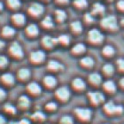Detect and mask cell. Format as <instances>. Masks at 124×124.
Masks as SVG:
<instances>
[{"instance_id": "6da1fadb", "label": "cell", "mask_w": 124, "mask_h": 124, "mask_svg": "<svg viewBox=\"0 0 124 124\" xmlns=\"http://www.w3.org/2000/svg\"><path fill=\"white\" fill-rule=\"evenodd\" d=\"M100 25L103 29L106 30L114 31L118 29V21H117V18L114 15H108L104 17L101 20Z\"/></svg>"}, {"instance_id": "7a4b0ae2", "label": "cell", "mask_w": 124, "mask_h": 124, "mask_svg": "<svg viewBox=\"0 0 124 124\" xmlns=\"http://www.w3.org/2000/svg\"><path fill=\"white\" fill-rule=\"evenodd\" d=\"M88 39L89 41L92 43V44H101L104 40L103 34L97 29H92L89 31L88 33Z\"/></svg>"}, {"instance_id": "3957f363", "label": "cell", "mask_w": 124, "mask_h": 124, "mask_svg": "<svg viewBox=\"0 0 124 124\" xmlns=\"http://www.w3.org/2000/svg\"><path fill=\"white\" fill-rule=\"evenodd\" d=\"M9 52L13 57L16 58V59H21L24 56L22 47L18 42H13L11 44L10 47H9Z\"/></svg>"}, {"instance_id": "277c9868", "label": "cell", "mask_w": 124, "mask_h": 124, "mask_svg": "<svg viewBox=\"0 0 124 124\" xmlns=\"http://www.w3.org/2000/svg\"><path fill=\"white\" fill-rule=\"evenodd\" d=\"M44 12V5H42V4H39V3H33L29 8V13L32 16H36V17L43 14Z\"/></svg>"}, {"instance_id": "5b68a950", "label": "cell", "mask_w": 124, "mask_h": 124, "mask_svg": "<svg viewBox=\"0 0 124 124\" xmlns=\"http://www.w3.org/2000/svg\"><path fill=\"white\" fill-rule=\"evenodd\" d=\"M55 95L61 101H67L70 97V91L69 89L66 86H62L56 90Z\"/></svg>"}, {"instance_id": "8992f818", "label": "cell", "mask_w": 124, "mask_h": 124, "mask_svg": "<svg viewBox=\"0 0 124 124\" xmlns=\"http://www.w3.org/2000/svg\"><path fill=\"white\" fill-rule=\"evenodd\" d=\"M45 60V53L44 51L42 50H37V51H34L30 53V60L33 63L38 64L41 63Z\"/></svg>"}, {"instance_id": "52a82bcc", "label": "cell", "mask_w": 124, "mask_h": 124, "mask_svg": "<svg viewBox=\"0 0 124 124\" xmlns=\"http://www.w3.org/2000/svg\"><path fill=\"white\" fill-rule=\"evenodd\" d=\"M75 113L83 121H89L91 117V111L89 108H75Z\"/></svg>"}, {"instance_id": "ba28073f", "label": "cell", "mask_w": 124, "mask_h": 124, "mask_svg": "<svg viewBox=\"0 0 124 124\" xmlns=\"http://www.w3.org/2000/svg\"><path fill=\"white\" fill-rule=\"evenodd\" d=\"M27 91L31 95L37 96L42 92V88L37 83H36V82H31L27 86Z\"/></svg>"}, {"instance_id": "9c48e42d", "label": "cell", "mask_w": 124, "mask_h": 124, "mask_svg": "<svg viewBox=\"0 0 124 124\" xmlns=\"http://www.w3.org/2000/svg\"><path fill=\"white\" fill-rule=\"evenodd\" d=\"M88 95L91 101L93 104H95V105H98V104L101 103V102H103L105 100V97H104L103 93L101 92H98V91H96V92H89Z\"/></svg>"}, {"instance_id": "30bf717a", "label": "cell", "mask_w": 124, "mask_h": 124, "mask_svg": "<svg viewBox=\"0 0 124 124\" xmlns=\"http://www.w3.org/2000/svg\"><path fill=\"white\" fill-rule=\"evenodd\" d=\"M30 106V99L27 95H21L18 98V106L21 110H26Z\"/></svg>"}, {"instance_id": "8fae6325", "label": "cell", "mask_w": 124, "mask_h": 124, "mask_svg": "<svg viewBox=\"0 0 124 124\" xmlns=\"http://www.w3.org/2000/svg\"><path fill=\"white\" fill-rule=\"evenodd\" d=\"M1 82H2L5 85H13L14 82H15V77H14V75L13 74H11V73H5V74H3L1 75Z\"/></svg>"}, {"instance_id": "7c38bea8", "label": "cell", "mask_w": 124, "mask_h": 124, "mask_svg": "<svg viewBox=\"0 0 124 124\" xmlns=\"http://www.w3.org/2000/svg\"><path fill=\"white\" fill-rule=\"evenodd\" d=\"M58 43V39L53 38L50 36H45L42 39V44H44V47L46 48H52Z\"/></svg>"}, {"instance_id": "4fadbf2b", "label": "cell", "mask_w": 124, "mask_h": 124, "mask_svg": "<svg viewBox=\"0 0 124 124\" xmlns=\"http://www.w3.org/2000/svg\"><path fill=\"white\" fill-rule=\"evenodd\" d=\"M72 85L75 90H77V91H83V90L85 89L86 83L82 78L78 77V78H75V79L73 80Z\"/></svg>"}, {"instance_id": "5bb4252c", "label": "cell", "mask_w": 124, "mask_h": 124, "mask_svg": "<svg viewBox=\"0 0 124 124\" xmlns=\"http://www.w3.org/2000/svg\"><path fill=\"white\" fill-rule=\"evenodd\" d=\"M31 75V72L29 68H21L19 69L18 73H17V76L20 80L26 81L28 80Z\"/></svg>"}, {"instance_id": "9a60e30c", "label": "cell", "mask_w": 124, "mask_h": 124, "mask_svg": "<svg viewBox=\"0 0 124 124\" xmlns=\"http://www.w3.org/2000/svg\"><path fill=\"white\" fill-rule=\"evenodd\" d=\"M13 22L16 24V25H23L26 21V17L23 13H14L12 17Z\"/></svg>"}, {"instance_id": "2e32d148", "label": "cell", "mask_w": 124, "mask_h": 124, "mask_svg": "<svg viewBox=\"0 0 124 124\" xmlns=\"http://www.w3.org/2000/svg\"><path fill=\"white\" fill-rule=\"evenodd\" d=\"M44 83L48 88H53L57 84V79L53 75H46L44 78Z\"/></svg>"}, {"instance_id": "e0dca14e", "label": "cell", "mask_w": 124, "mask_h": 124, "mask_svg": "<svg viewBox=\"0 0 124 124\" xmlns=\"http://www.w3.org/2000/svg\"><path fill=\"white\" fill-rule=\"evenodd\" d=\"M26 32L29 36H36L39 33V29L36 24L32 23L27 27Z\"/></svg>"}, {"instance_id": "ac0fdd59", "label": "cell", "mask_w": 124, "mask_h": 124, "mask_svg": "<svg viewBox=\"0 0 124 124\" xmlns=\"http://www.w3.org/2000/svg\"><path fill=\"white\" fill-rule=\"evenodd\" d=\"M89 81H90V83L94 84V85H98V84L101 83L102 77H101V75L99 74H98V73H92L89 76Z\"/></svg>"}, {"instance_id": "d6986e66", "label": "cell", "mask_w": 124, "mask_h": 124, "mask_svg": "<svg viewBox=\"0 0 124 124\" xmlns=\"http://www.w3.org/2000/svg\"><path fill=\"white\" fill-rule=\"evenodd\" d=\"M105 13V7L103 5H101L100 3H96L93 5L92 7V15H98V14H103Z\"/></svg>"}, {"instance_id": "ffe728a7", "label": "cell", "mask_w": 124, "mask_h": 124, "mask_svg": "<svg viewBox=\"0 0 124 124\" xmlns=\"http://www.w3.org/2000/svg\"><path fill=\"white\" fill-rule=\"evenodd\" d=\"M4 111L6 114H10V115H14L17 113V109L13 105L10 103H6L4 105Z\"/></svg>"}, {"instance_id": "44dd1931", "label": "cell", "mask_w": 124, "mask_h": 124, "mask_svg": "<svg viewBox=\"0 0 124 124\" xmlns=\"http://www.w3.org/2000/svg\"><path fill=\"white\" fill-rule=\"evenodd\" d=\"M86 51V46L82 43H79V44H76L75 46L72 48V52L74 54H82Z\"/></svg>"}, {"instance_id": "7402d4cb", "label": "cell", "mask_w": 124, "mask_h": 124, "mask_svg": "<svg viewBox=\"0 0 124 124\" xmlns=\"http://www.w3.org/2000/svg\"><path fill=\"white\" fill-rule=\"evenodd\" d=\"M48 68L52 70V71H58V70L64 68V67L60 64V62L56 61V60H50L48 62Z\"/></svg>"}, {"instance_id": "603a6c76", "label": "cell", "mask_w": 124, "mask_h": 124, "mask_svg": "<svg viewBox=\"0 0 124 124\" xmlns=\"http://www.w3.org/2000/svg\"><path fill=\"white\" fill-rule=\"evenodd\" d=\"M15 34V29L11 26H5L2 29V35L5 37H11Z\"/></svg>"}, {"instance_id": "cb8c5ba5", "label": "cell", "mask_w": 124, "mask_h": 124, "mask_svg": "<svg viewBox=\"0 0 124 124\" xmlns=\"http://www.w3.org/2000/svg\"><path fill=\"white\" fill-rule=\"evenodd\" d=\"M104 89L106 90V91L108 92H114L116 91V86H115V83L113 82V81H106L103 84Z\"/></svg>"}, {"instance_id": "d4e9b609", "label": "cell", "mask_w": 124, "mask_h": 124, "mask_svg": "<svg viewBox=\"0 0 124 124\" xmlns=\"http://www.w3.org/2000/svg\"><path fill=\"white\" fill-rule=\"evenodd\" d=\"M70 27H71V29H72L73 32L75 34L81 33L82 30H83L82 23H81L79 21H74V22H72L71 25H70Z\"/></svg>"}, {"instance_id": "484cf974", "label": "cell", "mask_w": 124, "mask_h": 124, "mask_svg": "<svg viewBox=\"0 0 124 124\" xmlns=\"http://www.w3.org/2000/svg\"><path fill=\"white\" fill-rule=\"evenodd\" d=\"M55 15L58 22H63L67 19V13L64 10H61V9H58L55 11Z\"/></svg>"}, {"instance_id": "4316f807", "label": "cell", "mask_w": 124, "mask_h": 124, "mask_svg": "<svg viewBox=\"0 0 124 124\" xmlns=\"http://www.w3.org/2000/svg\"><path fill=\"white\" fill-rule=\"evenodd\" d=\"M81 65L84 67H92L94 66V60L91 57H83L81 60Z\"/></svg>"}, {"instance_id": "83f0119b", "label": "cell", "mask_w": 124, "mask_h": 124, "mask_svg": "<svg viewBox=\"0 0 124 124\" xmlns=\"http://www.w3.org/2000/svg\"><path fill=\"white\" fill-rule=\"evenodd\" d=\"M42 24H43V26L44 28H46V29H52L54 27V22H53V20L51 16H46V17H44V19L42 21Z\"/></svg>"}, {"instance_id": "f1b7e54d", "label": "cell", "mask_w": 124, "mask_h": 124, "mask_svg": "<svg viewBox=\"0 0 124 124\" xmlns=\"http://www.w3.org/2000/svg\"><path fill=\"white\" fill-rule=\"evenodd\" d=\"M103 54L105 56H107V57H111L114 54V47H112L111 45H106L103 48Z\"/></svg>"}, {"instance_id": "f546056e", "label": "cell", "mask_w": 124, "mask_h": 124, "mask_svg": "<svg viewBox=\"0 0 124 124\" xmlns=\"http://www.w3.org/2000/svg\"><path fill=\"white\" fill-rule=\"evenodd\" d=\"M103 72L107 75H112L114 72V67L111 64H106L103 67Z\"/></svg>"}, {"instance_id": "4dcf8cb0", "label": "cell", "mask_w": 124, "mask_h": 124, "mask_svg": "<svg viewBox=\"0 0 124 124\" xmlns=\"http://www.w3.org/2000/svg\"><path fill=\"white\" fill-rule=\"evenodd\" d=\"M57 39L58 43H60L61 44H64V45H67L70 42V37L67 35H60Z\"/></svg>"}, {"instance_id": "1f68e13d", "label": "cell", "mask_w": 124, "mask_h": 124, "mask_svg": "<svg viewBox=\"0 0 124 124\" xmlns=\"http://www.w3.org/2000/svg\"><path fill=\"white\" fill-rule=\"evenodd\" d=\"M74 5L75 7L79 8V9H83V8L87 7L88 2H87V0H75Z\"/></svg>"}, {"instance_id": "d6a6232c", "label": "cell", "mask_w": 124, "mask_h": 124, "mask_svg": "<svg viewBox=\"0 0 124 124\" xmlns=\"http://www.w3.org/2000/svg\"><path fill=\"white\" fill-rule=\"evenodd\" d=\"M32 119L34 121H36V122H43L45 119V115L42 112H36L32 115Z\"/></svg>"}, {"instance_id": "836d02e7", "label": "cell", "mask_w": 124, "mask_h": 124, "mask_svg": "<svg viewBox=\"0 0 124 124\" xmlns=\"http://www.w3.org/2000/svg\"><path fill=\"white\" fill-rule=\"evenodd\" d=\"M8 5L13 9H17L21 6V3L20 0H7Z\"/></svg>"}, {"instance_id": "e575fe53", "label": "cell", "mask_w": 124, "mask_h": 124, "mask_svg": "<svg viewBox=\"0 0 124 124\" xmlns=\"http://www.w3.org/2000/svg\"><path fill=\"white\" fill-rule=\"evenodd\" d=\"M115 109H116V106H114L113 102H108L107 104L105 105V110H106L107 113H114L115 112Z\"/></svg>"}, {"instance_id": "d590c367", "label": "cell", "mask_w": 124, "mask_h": 124, "mask_svg": "<svg viewBox=\"0 0 124 124\" xmlns=\"http://www.w3.org/2000/svg\"><path fill=\"white\" fill-rule=\"evenodd\" d=\"M60 123L61 124H73V118L68 115H65L60 120Z\"/></svg>"}, {"instance_id": "8d00e7d4", "label": "cell", "mask_w": 124, "mask_h": 124, "mask_svg": "<svg viewBox=\"0 0 124 124\" xmlns=\"http://www.w3.org/2000/svg\"><path fill=\"white\" fill-rule=\"evenodd\" d=\"M8 64V59L5 55H0V68L5 67Z\"/></svg>"}, {"instance_id": "74e56055", "label": "cell", "mask_w": 124, "mask_h": 124, "mask_svg": "<svg viewBox=\"0 0 124 124\" xmlns=\"http://www.w3.org/2000/svg\"><path fill=\"white\" fill-rule=\"evenodd\" d=\"M45 108L47 110H49V111H53V110L57 108V104L54 103V102H49L48 104H46Z\"/></svg>"}, {"instance_id": "f35d334b", "label": "cell", "mask_w": 124, "mask_h": 124, "mask_svg": "<svg viewBox=\"0 0 124 124\" xmlns=\"http://www.w3.org/2000/svg\"><path fill=\"white\" fill-rule=\"evenodd\" d=\"M6 96H7V92H6V91H5L4 88L0 87V102L3 101V100H5V98H6Z\"/></svg>"}, {"instance_id": "ab89813d", "label": "cell", "mask_w": 124, "mask_h": 124, "mask_svg": "<svg viewBox=\"0 0 124 124\" xmlns=\"http://www.w3.org/2000/svg\"><path fill=\"white\" fill-rule=\"evenodd\" d=\"M84 20H85V21L87 23H91V22H93V21H94L93 16L91 13H86L85 15H84Z\"/></svg>"}, {"instance_id": "60d3db41", "label": "cell", "mask_w": 124, "mask_h": 124, "mask_svg": "<svg viewBox=\"0 0 124 124\" xmlns=\"http://www.w3.org/2000/svg\"><path fill=\"white\" fill-rule=\"evenodd\" d=\"M117 66L121 71L124 72V59H119L117 60Z\"/></svg>"}, {"instance_id": "b9f144b4", "label": "cell", "mask_w": 124, "mask_h": 124, "mask_svg": "<svg viewBox=\"0 0 124 124\" xmlns=\"http://www.w3.org/2000/svg\"><path fill=\"white\" fill-rule=\"evenodd\" d=\"M117 9L120 12L124 13V0H120L117 2Z\"/></svg>"}, {"instance_id": "7bdbcfd3", "label": "cell", "mask_w": 124, "mask_h": 124, "mask_svg": "<svg viewBox=\"0 0 124 124\" xmlns=\"http://www.w3.org/2000/svg\"><path fill=\"white\" fill-rule=\"evenodd\" d=\"M5 41H4V40H2V39L0 38V50L3 49V48L5 47Z\"/></svg>"}, {"instance_id": "ee69618b", "label": "cell", "mask_w": 124, "mask_h": 124, "mask_svg": "<svg viewBox=\"0 0 124 124\" xmlns=\"http://www.w3.org/2000/svg\"><path fill=\"white\" fill-rule=\"evenodd\" d=\"M56 2L59 4H67L69 2V0H56Z\"/></svg>"}, {"instance_id": "f6af8a7d", "label": "cell", "mask_w": 124, "mask_h": 124, "mask_svg": "<svg viewBox=\"0 0 124 124\" xmlns=\"http://www.w3.org/2000/svg\"><path fill=\"white\" fill-rule=\"evenodd\" d=\"M123 111V107L122 106H116V109H115V112H118V113H121V112Z\"/></svg>"}, {"instance_id": "bcb514c9", "label": "cell", "mask_w": 124, "mask_h": 124, "mask_svg": "<svg viewBox=\"0 0 124 124\" xmlns=\"http://www.w3.org/2000/svg\"><path fill=\"white\" fill-rule=\"evenodd\" d=\"M0 124H5V117L0 114Z\"/></svg>"}, {"instance_id": "7dc6e473", "label": "cell", "mask_w": 124, "mask_h": 124, "mask_svg": "<svg viewBox=\"0 0 124 124\" xmlns=\"http://www.w3.org/2000/svg\"><path fill=\"white\" fill-rule=\"evenodd\" d=\"M120 84H121V86H122V87H123V88H124V77L121 79V81H120Z\"/></svg>"}, {"instance_id": "c3c4849f", "label": "cell", "mask_w": 124, "mask_h": 124, "mask_svg": "<svg viewBox=\"0 0 124 124\" xmlns=\"http://www.w3.org/2000/svg\"><path fill=\"white\" fill-rule=\"evenodd\" d=\"M3 9V3L0 1V10H2Z\"/></svg>"}]
</instances>
